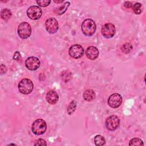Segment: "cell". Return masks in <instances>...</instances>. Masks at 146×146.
Masks as SVG:
<instances>
[{
    "mask_svg": "<svg viewBox=\"0 0 146 146\" xmlns=\"http://www.w3.org/2000/svg\"><path fill=\"white\" fill-rule=\"evenodd\" d=\"M96 30L95 22L91 19H85L82 24V33L87 36H91L94 34Z\"/></svg>",
    "mask_w": 146,
    "mask_h": 146,
    "instance_id": "6da1fadb",
    "label": "cell"
},
{
    "mask_svg": "<svg viewBox=\"0 0 146 146\" xmlns=\"http://www.w3.org/2000/svg\"><path fill=\"white\" fill-rule=\"evenodd\" d=\"M47 129V124L46 121L41 119H36L34 121L31 126L32 132L36 135L43 134Z\"/></svg>",
    "mask_w": 146,
    "mask_h": 146,
    "instance_id": "7a4b0ae2",
    "label": "cell"
},
{
    "mask_svg": "<svg viewBox=\"0 0 146 146\" xmlns=\"http://www.w3.org/2000/svg\"><path fill=\"white\" fill-rule=\"evenodd\" d=\"M19 91L22 94H30L34 88L33 83L31 80L27 78L22 79L18 86Z\"/></svg>",
    "mask_w": 146,
    "mask_h": 146,
    "instance_id": "3957f363",
    "label": "cell"
},
{
    "mask_svg": "<svg viewBox=\"0 0 146 146\" xmlns=\"http://www.w3.org/2000/svg\"><path fill=\"white\" fill-rule=\"evenodd\" d=\"M31 27L30 24L26 22L21 23L18 27L17 32L18 36L22 39L28 38L31 34Z\"/></svg>",
    "mask_w": 146,
    "mask_h": 146,
    "instance_id": "277c9868",
    "label": "cell"
},
{
    "mask_svg": "<svg viewBox=\"0 0 146 146\" xmlns=\"http://www.w3.org/2000/svg\"><path fill=\"white\" fill-rule=\"evenodd\" d=\"M101 33L104 38H111L114 36L116 33L115 26L112 23H106L102 26Z\"/></svg>",
    "mask_w": 146,
    "mask_h": 146,
    "instance_id": "5b68a950",
    "label": "cell"
},
{
    "mask_svg": "<svg viewBox=\"0 0 146 146\" xmlns=\"http://www.w3.org/2000/svg\"><path fill=\"white\" fill-rule=\"evenodd\" d=\"M105 125L108 130L115 131L118 128L120 125V120L117 116L111 115L106 119Z\"/></svg>",
    "mask_w": 146,
    "mask_h": 146,
    "instance_id": "8992f818",
    "label": "cell"
},
{
    "mask_svg": "<svg viewBox=\"0 0 146 146\" xmlns=\"http://www.w3.org/2000/svg\"><path fill=\"white\" fill-rule=\"evenodd\" d=\"M45 28L50 34H55L59 29V23L55 18H48L45 22Z\"/></svg>",
    "mask_w": 146,
    "mask_h": 146,
    "instance_id": "52a82bcc",
    "label": "cell"
},
{
    "mask_svg": "<svg viewBox=\"0 0 146 146\" xmlns=\"http://www.w3.org/2000/svg\"><path fill=\"white\" fill-rule=\"evenodd\" d=\"M69 55L73 58L79 59L83 56L84 53V50L80 44H75L71 46L68 50Z\"/></svg>",
    "mask_w": 146,
    "mask_h": 146,
    "instance_id": "ba28073f",
    "label": "cell"
},
{
    "mask_svg": "<svg viewBox=\"0 0 146 146\" xmlns=\"http://www.w3.org/2000/svg\"><path fill=\"white\" fill-rule=\"evenodd\" d=\"M26 13L29 18L33 20H36L41 17L42 15V10L39 6H31L28 8Z\"/></svg>",
    "mask_w": 146,
    "mask_h": 146,
    "instance_id": "9c48e42d",
    "label": "cell"
},
{
    "mask_svg": "<svg viewBox=\"0 0 146 146\" xmlns=\"http://www.w3.org/2000/svg\"><path fill=\"white\" fill-rule=\"evenodd\" d=\"M122 100L121 96L117 93H115L111 95L108 98V104L112 108H117L120 106Z\"/></svg>",
    "mask_w": 146,
    "mask_h": 146,
    "instance_id": "30bf717a",
    "label": "cell"
},
{
    "mask_svg": "<svg viewBox=\"0 0 146 146\" xmlns=\"http://www.w3.org/2000/svg\"><path fill=\"white\" fill-rule=\"evenodd\" d=\"M40 64L39 59L35 56H30L25 60V66L26 68L31 71H35L37 70Z\"/></svg>",
    "mask_w": 146,
    "mask_h": 146,
    "instance_id": "8fae6325",
    "label": "cell"
},
{
    "mask_svg": "<svg viewBox=\"0 0 146 146\" xmlns=\"http://www.w3.org/2000/svg\"><path fill=\"white\" fill-rule=\"evenodd\" d=\"M99 54V52L98 48L93 46H89L86 51V55L87 58L92 60L96 59L98 57Z\"/></svg>",
    "mask_w": 146,
    "mask_h": 146,
    "instance_id": "7c38bea8",
    "label": "cell"
},
{
    "mask_svg": "<svg viewBox=\"0 0 146 146\" xmlns=\"http://www.w3.org/2000/svg\"><path fill=\"white\" fill-rule=\"evenodd\" d=\"M46 99L49 104H55L58 102L59 100V96L55 91L50 90L46 94Z\"/></svg>",
    "mask_w": 146,
    "mask_h": 146,
    "instance_id": "4fadbf2b",
    "label": "cell"
},
{
    "mask_svg": "<svg viewBox=\"0 0 146 146\" xmlns=\"http://www.w3.org/2000/svg\"><path fill=\"white\" fill-rule=\"evenodd\" d=\"M83 97L86 101L91 102L95 98V92L92 89H87L84 91Z\"/></svg>",
    "mask_w": 146,
    "mask_h": 146,
    "instance_id": "5bb4252c",
    "label": "cell"
},
{
    "mask_svg": "<svg viewBox=\"0 0 146 146\" xmlns=\"http://www.w3.org/2000/svg\"><path fill=\"white\" fill-rule=\"evenodd\" d=\"M70 5V2H66L64 5L60 7H58L54 9V12L57 14V15H62L68 9Z\"/></svg>",
    "mask_w": 146,
    "mask_h": 146,
    "instance_id": "9a60e30c",
    "label": "cell"
},
{
    "mask_svg": "<svg viewBox=\"0 0 146 146\" xmlns=\"http://www.w3.org/2000/svg\"><path fill=\"white\" fill-rule=\"evenodd\" d=\"M11 15L12 13L11 11L8 9H3L1 13V18L5 21H7L8 19H9L11 18Z\"/></svg>",
    "mask_w": 146,
    "mask_h": 146,
    "instance_id": "2e32d148",
    "label": "cell"
},
{
    "mask_svg": "<svg viewBox=\"0 0 146 146\" xmlns=\"http://www.w3.org/2000/svg\"><path fill=\"white\" fill-rule=\"evenodd\" d=\"M94 142L96 145H104L106 144V140L102 135H97L94 137Z\"/></svg>",
    "mask_w": 146,
    "mask_h": 146,
    "instance_id": "e0dca14e",
    "label": "cell"
},
{
    "mask_svg": "<svg viewBox=\"0 0 146 146\" xmlns=\"http://www.w3.org/2000/svg\"><path fill=\"white\" fill-rule=\"evenodd\" d=\"M76 102L75 100H72L70 103V104L67 107V112L68 115H70L72 113H74L76 110Z\"/></svg>",
    "mask_w": 146,
    "mask_h": 146,
    "instance_id": "ac0fdd59",
    "label": "cell"
},
{
    "mask_svg": "<svg viewBox=\"0 0 146 146\" xmlns=\"http://www.w3.org/2000/svg\"><path fill=\"white\" fill-rule=\"evenodd\" d=\"M129 145H144L143 141L139 138L135 137L132 139L129 142Z\"/></svg>",
    "mask_w": 146,
    "mask_h": 146,
    "instance_id": "d6986e66",
    "label": "cell"
},
{
    "mask_svg": "<svg viewBox=\"0 0 146 146\" xmlns=\"http://www.w3.org/2000/svg\"><path fill=\"white\" fill-rule=\"evenodd\" d=\"M132 10L133 12L136 14H140L142 12V9H141V4L139 2L135 3L134 5H132Z\"/></svg>",
    "mask_w": 146,
    "mask_h": 146,
    "instance_id": "ffe728a7",
    "label": "cell"
},
{
    "mask_svg": "<svg viewBox=\"0 0 146 146\" xmlns=\"http://www.w3.org/2000/svg\"><path fill=\"white\" fill-rule=\"evenodd\" d=\"M132 49V46L131 44L129 43H126L123 44L121 47V50H122V51L125 54L129 53Z\"/></svg>",
    "mask_w": 146,
    "mask_h": 146,
    "instance_id": "44dd1931",
    "label": "cell"
},
{
    "mask_svg": "<svg viewBox=\"0 0 146 146\" xmlns=\"http://www.w3.org/2000/svg\"><path fill=\"white\" fill-rule=\"evenodd\" d=\"M36 2L39 6L44 7L49 5V4L51 3V1L50 0H36Z\"/></svg>",
    "mask_w": 146,
    "mask_h": 146,
    "instance_id": "7402d4cb",
    "label": "cell"
},
{
    "mask_svg": "<svg viewBox=\"0 0 146 146\" xmlns=\"http://www.w3.org/2000/svg\"><path fill=\"white\" fill-rule=\"evenodd\" d=\"M34 145H46L47 143L46 141L43 139H39L36 140L34 144Z\"/></svg>",
    "mask_w": 146,
    "mask_h": 146,
    "instance_id": "603a6c76",
    "label": "cell"
},
{
    "mask_svg": "<svg viewBox=\"0 0 146 146\" xmlns=\"http://www.w3.org/2000/svg\"><path fill=\"white\" fill-rule=\"evenodd\" d=\"M0 70H1V74L3 75V74H5L6 72H7V67L5 65L1 64V66H0Z\"/></svg>",
    "mask_w": 146,
    "mask_h": 146,
    "instance_id": "cb8c5ba5",
    "label": "cell"
},
{
    "mask_svg": "<svg viewBox=\"0 0 146 146\" xmlns=\"http://www.w3.org/2000/svg\"><path fill=\"white\" fill-rule=\"evenodd\" d=\"M21 58V54L18 51H16L14 54V56H13V59L15 60H19Z\"/></svg>",
    "mask_w": 146,
    "mask_h": 146,
    "instance_id": "d4e9b609",
    "label": "cell"
},
{
    "mask_svg": "<svg viewBox=\"0 0 146 146\" xmlns=\"http://www.w3.org/2000/svg\"><path fill=\"white\" fill-rule=\"evenodd\" d=\"M124 6H125L126 8H131V7H132V4L131 2L127 1V2H125L124 3Z\"/></svg>",
    "mask_w": 146,
    "mask_h": 146,
    "instance_id": "484cf974",
    "label": "cell"
},
{
    "mask_svg": "<svg viewBox=\"0 0 146 146\" xmlns=\"http://www.w3.org/2000/svg\"><path fill=\"white\" fill-rule=\"evenodd\" d=\"M55 3H62L64 1H54Z\"/></svg>",
    "mask_w": 146,
    "mask_h": 146,
    "instance_id": "4316f807",
    "label": "cell"
},
{
    "mask_svg": "<svg viewBox=\"0 0 146 146\" xmlns=\"http://www.w3.org/2000/svg\"><path fill=\"white\" fill-rule=\"evenodd\" d=\"M16 145V144H9L8 145Z\"/></svg>",
    "mask_w": 146,
    "mask_h": 146,
    "instance_id": "83f0119b",
    "label": "cell"
}]
</instances>
